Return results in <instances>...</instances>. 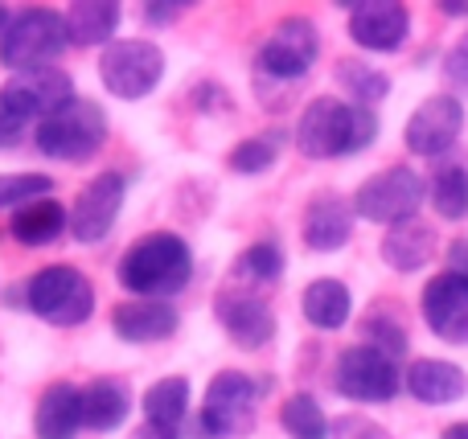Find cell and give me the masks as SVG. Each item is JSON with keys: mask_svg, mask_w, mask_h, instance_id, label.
<instances>
[{"mask_svg": "<svg viewBox=\"0 0 468 439\" xmlns=\"http://www.w3.org/2000/svg\"><path fill=\"white\" fill-rule=\"evenodd\" d=\"M25 308L58 329H70L95 312V287L70 263H49V267L33 271L25 284Z\"/></svg>", "mask_w": 468, "mask_h": 439, "instance_id": "3957f363", "label": "cell"}, {"mask_svg": "<svg viewBox=\"0 0 468 439\" xmlns=\"http://www.w3.org/2000/svg\"><path fill=\"white\" fill-rule=\"evenodd\" d=\"M107 140V115L90 99H70L37 123V148L54 161H90Z\"/></svg>", "mask_w": 468, "mask_h": 439, "instance_id": "5b68a950", "label": "cell"}, {"mask_svg": "<svg viewBox=\"0 0 468 439\" xmlns=\"http://www.w3.org/2000/svg\"><path fill=\"white\" fill-rule=\"evenodd\" d=\"M444 439H468V423H452V427H444Z\"/></svg>", "mask_w": 468, "mask_h": 439, "instance_id": "ab89813d", "label": "cell"}, {"mask_svg": "<svg viewBox=\"0 0 468 439\" xmlns=\"http://www.w3.org/2000/svg\"><path fill=\"white\" fill-rule=\"evenodd\" d=\"M123 193H128L123 172H103V177H95L74 197L70 210H66V218H70L66 230H70L79 243H99L103 235H112L115 218H120V210H123Z\"/></svg>", "mask_w": 468, "mask_h": 439, "instance_id": "7c38bea8", "label": "cell"}, {"mask_svg": "<svg viewBox=\"0 0 468 439\" xmlns=\"http://www.w3.org/2000/svg\"><path fill=\"white\" fill-rule=\"evenodd\" d=\"M255 399L259 386L250 382L239 370H222L214 374V382L206 386V402H202V419L194 432L202 439H230V435H247L255 427Z\"/></svg>", "mask_w": 468, "mask_h": 439, "instance_id": "8992f818", "label": "cell"}, {"mask_svg": "<svg viewBox=\"0 0 468 439\" xmlns=\"http://www.w3.org/2000/svg\"><path fill=\"white\" fill-rule=\"evenodd\" d=\"M54 181L41 172H0V210H21L29 202L49 197Z\"/></svg>", "mask_w": 468, "mask_h": 439, "instance_id": "1f68e13d", "label": "cell"}, {"mask_svg": "<svg viewBox=\"0 0 468 439\" xmlns=\"http://www.w3.org/2000/svg\"><path fill=\"white\" fill-rule=\"evenodd\" d=\"M8 21H13V16H8V8H5V5H0V33H5V29H8Z\"/></svg>", "mask_w": 468, "mask_h": 439, "instance_id": "b9f144b4", "label": "cell"}, {"mask_svg": "<svg viewBox=\"0 0 468 439\" xmlns=\"http://www.w3.org/2000/svg\"><path fill=\"white\" fill-rule=\"evenodd\" d=\"M431 205H436L440 218L456 222L468 214V169L464 164H444V169L431 177Z\"/></svg>", "mask_w": 468, "mask_h": 439, "instance_id": "83f0119b", "label": "cell"}, {"mask_svg": "<svg viewBox=\"0 0 468 439\" xmlns=\"http://www.w3.org/2000/svg\"><path fill=\"white\" fill-rule=\"evenodd\" d=\"M112 329L120 341L153 345L165 341L169 333H177V308H169L161 300H128L112 312Z\"/></svg>", "mask_w": 468, "mask_h": 439, "instance_id": "d6986e66", "label": "cell"}, {"mask_svg": "<svg viewBox=\"0 0 468 439\" xmlns=\"http://www.w3.org/2000/svg\"><path fill=\"white\" fill-rule=\"evenodd\" d=\"M165 74V54L161 46L144 37H123V41H112L99 57V78L103 87L112 90L115 99H144L156 90Z\"/></svg>", "mask_w": 468, "mask_h": 439, "instance_id": "52a82bcc", "label": "cell"}, {"mask_svg": "<svg viewBox=\"0 0 468 439\" xmlns=\"http://www.w3.org/2000/svg\"><path fill=\"white\" fill-rule=\"evenodd\" d=\"M8 107H13L21 120H46L58 107H66L74 99V82L66 70H54V66H41V70H16L13 78L0 90Z\"/></svg>", "mask_w": 468, "mask_h": 439, "instance_id": "8fae6325", "label": "cell"}, {"mask_svg": "<svg viewBox=\"0 0 468 439\" xmlns=\"http://www.w3.org/2000/svg\"><path fill=\"white\" fill-rule=\"evenodd\" d=\"M115 276H120V284L128 292L144 296V300H165V296H177L189 284L194 255H189L186 238L156 230V235H144L140 243H132L123 251Z\"/></svg>", "mask_w": 468, "mask_h": 439, "instance_id": "7a4b0ae2", "label": "cell"}, {"mask_svg": "<svg viewBox=\"0 0 468 439\" xmlns=\"http://www.w3.org/2000/svg\"><path fill=\"white\" fill-rule=\"evenodd\" d=\"M423 320L448 345H468V279L456 271L431 276L423 287Z\"/></svg>", "mask_w": 468, "mask_h": 439, "instance_id": "5bb4252c", "label": "cell"}, {"mask_svg": "<svg viewBox=\"0 0 468 439\" xmlns=\"http://www.w3.org/2000/svg\"><path fill=\"white\" fill-rule=\"evenodd\" d=\"M407 391L415 394L420 402H431V407H440V402H456L468 394V374L456 361H444V358H420L411 370H407Z\"/></svg>", "mask_w": 468, "mask_h": 439, "instance_id": "44dd1931", "label": "cell"}, {"mask_svg": "<svg viewBox=\"0 0 468 439\" xmlns=\"http://www.w3.org/2000/svg\"><path fill=\"white\" fill-rule=\"evenodd\" d=\"M82 427V391L70 382H49L33 411V435L37 439H74Z\"/></svg>", "mask_w": 468, "mask_h": 439, "instance_id": "ac0fdd59", "label": "cell"}, {"mask_svg": "<svg viewBox=\"0 0 468 439\" xmlns=\"http://www.w3.org/2000/svg\"><path fill=\"white\" fill-rule=\"evenodd\" d=\"M70 226V218H66V205L54 202V197H41V202H29L21 205V210L13 214V238L25 246H46L54 243L62 230Z\"/></svg>", "mask_w": 468, "mask_h": 439, "instance_id": "cb8c5ba5", "label": "cell"}, {"mask_svg": "<svg viewBox=\"0 0 468 439\" xmlns=\"http://www.w3.org/2000/svg\"><path fill=\"white\" fill-rule=\"evenodd\" d=\"M66 49H70V37L58 8H21L0 33V62L8 70H41Z\"/></svg>", "mask_w": 468, "mask_h": 439, "instance_id": "277c9868", "label": "cell"}, {"mask_svg": "<svg viewBox=\"0 0 468 439\" xmlns=\"http://www.w3.org/2000/svg\"><path fill=\"white\" fill-rule=\"evenodd\" d=\"M349 37L362 49H374V54H390L407 41L411 33V13L407 5H395V0H366V5H349Z\"/></svg>", "mask_w": 468, "mask_h": 439, "instance_id": "9a60e30c", "label": "cell"}, {"mask_svg": "<svg viewBox=\"0 0 468 439\" xmlns=\"http://www.w3.org/2000/svg\"><path fill=\"white\" fill-rule=\"evenodd\" d=\"M354 235V205L337 193H316L304 214V243L313 251H341Z\"/></svg>", "mask_w": 468, "mask_h": 439, "instance_id": "e0dca14e", "label": "cell"}, {"mask_svg": "<svg viewBox=\"0 0 468 439\" xmlns=\"http://www.w3.org/2000/svg\"><path fill=\"white\" fill-rule=\"evenodd\" d=\"M329 439H390V432L366 415H341L329 423Z\"/></svg>", "mask_w": 468, "mask_h": 439, "instance_id": "836d02e7", "label": "cell"}, {"mask_svg": "<svg viewBox=\"0 0 468 439\" xmlns=\"http://www.w3.org/2000/svg\"><path fill=\"white\" fill-rule=\"evenodd\" d=\"M436 255V235H431L428 222L420 218H407V222H395L382 238V263L390 271H423Z\"/></svg>", "mask_w": 468, "mask_h": 439, "instance_id": "ffe728a7", "label": "cell"}, {"mask_svg": "<svg viewBox=\"0 0 468 439\" xmlns=\"http://www.w3.org/2000/svg\"><path fill=\"white\" fill-rule=\"evenodd\" d=\"M62 21L70 46H103L120 29V5H112V0L107 5L103 0H74L62 13Z\"/></svg>", "mask_w": 468, "mask_h": 439, "instance_id": "7402d4cb", "label": "cell"}, {"mask_svg": "<svg viewBox=\"0 0 468 439\" xmlns=\"http://www.w3.org/2000/svg\"><path fill=\"white\" fill-rule=\"evenodd\" d=\"M337 391L354 402H390L399 394V361L382 358V353L354 345L337 358V374H333Z\"/></svg>", "mask_w": 468, "mask_h": 439, "instance_id": "30bf717a", "label": "cell"}, {"mask_svg": "<svg viewBox=\"0 0 468 439\" xmlns=\"http://www.w3.org/2000/svg\"><path fill=\"white\" fill-rule=\"evenodd\" d=\"M140 407H144V423L177 432L189 415V382L186 378H161V382H153L144 391Z\"/></svg>", "mask_w": 468, "mask_h": 439, "instance_id": "484cf974", "label": "cell"}, {"mask_svg": "<svg viewBox=\"0 0 468 439\" xmlns=\"http://www.w3.org/2000/svg\"><path fill=\"white\" fill-rule=\"evenodd\" d=\"M283 276V251L275 243H255L239 255L234 263V279L247 287H271Z\"/></svg>", "mask_w": 468, "mask_h": 439, "instance_id": "4316f807", "label": "cell"}, {"mask_svg": "<svg viewBox=\"0 0 468 439\" xmlns=\"http://www.w3.org/2000/svg\"><path fill=\"white\" fill-rule=\"evenodd\" d=\"M214 312H218L222 329L239 350H263L267 341L275 337V317L259 296H247V292H222L214 300Z\"/></svg>", "mask_w": 468, "mask_h": 439, "instance_id": "2e32d148", "label": "cell"}, {"mask_svg": "<svg viewBox=\"0 0 468 439\" xmlns=\"http://www.w3.org/2000/svg\"><path fill=\"white\" fill-rule=\"evenodd\" d=\"M132 439H177V432H165V427H153V423H140Z\"/></svg>", "mask_w": 468, "mask_h": 439, "instance_id": "f35d334b", "label": "cell"}, {"mask_svg": "<svg viewBox=\"0 0 468 439\" xmlns=\"http://www.w3.org/2000/svg\"><path fill=\"white\" fill-rule=\"evenodd\" d=\"M444 13H448V16H464L468 5H444Z\"/></svg>", "mask_w": 468, "mask_h": 439, "instance_id": "60d3db41", "label": "cell"}, {"mask_svg": "<svg viewBox=\"0 0 468 439\" xmlns=\"http://www.w3.org/2000/svg\"><path fill=\"white\" fill-rule=\"evenodd\" d=\"M423 202V177L407 164H395V169H382L366 181L354 193V214L366 222H382V226H395V222L415 218Z\"/></svg>", "mask_w": 468, "mask_h": 439, "instance_id": "ba28073f", "label": "cell"}, {"mask_svg": "<svg viewBox=\"0 0 468 439\" xmlns=\"http://www.w3.org/2000/svg\"><path fill=\"white\" fill-rule=\"evenodd\" d=\"M349 308H354V296L341 279H316V284L304 287V317L313 329H341L349 320Z\"/></svg>", "mask_w": 468, "mask_h": 439, "instance_id": "d4e9b609", "label": "cell"}, {"mask_svg": "<svg viewBox=\"0 0 468 439\" xmlns=\"http://www.w3.org/2000/svg\"><path fill=\"white\" fill-rule=\"evenodd\" d=\"M321 54V33L308 16H288V21L275 25V33L263 41L259 49V70L267 78H280V82H296L308 74V66L316 62Z\"/></svg>", "mask_w": 468, "mask_h": 439, "instance_id": "9c48e42d", "label": "cell"}, {"mask_svg": "<svg viewBox=\"0 0 468 439\" xmlns=\"http://www.w3.org/2000/svg\"><path fill=\"white\" fill-rule=\"evenodd\" d=\"M21 128H25V120L13 111V107L5 103V99H0V148H8V144H13V140L21 136Z\"/></svg>", "mask_w": 468, "mask_h": 439, "instance_id": "d590c367", "label": "cell"}, {"mask_svg": "<svg viewBox=\"0 0 468 439\" xmlns=\"http://www.w3.org/2000/svg\"><path fill=\"white\" fill-rule=\"evenodd\" d=\"M186 8L189 5H161V0H153V5H144V21L148 25H169V21H177Z\"/></svg>", "mask_w": 468, "mask_h": 439, "instance_id": "8d00e7d4", "label": "cell"}, {"mask_svg": "<svg viewBox=\"0 0 468 439\" xmlns=\"http://www.w3.org/2000/svg\"><path fill=\"white\" fill-rule=\"evenodd\" d=\"M132 399L115 378H95L82 386V427L90 432H115L128 419Z\"/></svg>", "mask_w": 468, "mask_h": 439, "instance_id": "603a6c76", "label": "cell"}, {"mask_svg": "<svg viewBox=\"0 0 468 439\" xmlns=\"http://www.w3.org/2000/svg\"><path fill=\"white\" fill-rule=\"evenodd\" d=\"M275 156H280V131H271V136H250L230 152V169L234 172H263L275 164Z\"/></svg>", "mask_w": 468, "mask_h": 439, "instance_id": "d6a6232c", "label": "cell"}, {"mask_svg": "<svg viewBox=\"0 0 468 439\" xmlns=\"http://www.w3.org/2000/svg\"><path fill=\"white\" fill-rule=\"evenodd\" d=\"M444 74H448L452 82H461V87L468 82V41H461V46H452V54L444 57Z\"/></svg>", "mask_w": 468, "mask_h": 439, "instance_id": "e575fe53", "label": "cell"}, {"mask_svg": "<svg viewBox=\"0 0 468 439\" xmlns=\"http://www.w3.org/2000/svg\"><path fill=\"white\" fill-rule=\"evenodd\" d=\"M362 345L374 353H382V358L399 361L407 353V329L399 325L390 312H374V317L362 325Z\"/></svg>", "mask_w": 468, "mask_h": 439, "instance_id": "4dcf8cb0", "label": "cell"}, {"mask_svg": "<svg viewBox=\"0 0 468 439\" xmlns=\"http://www.w3.org/2000/svg\"><path fill=\"white\" fill-rule=\"evenodd\" d=\"M464 131V107L461 99L452 95H431L423 99L420 107H415V115L407 120V148H411L415 156H444L448 148L461 140Z\"/></svg>", "mask_w": 468, "mask_h": 439, "instance_id": "4fadbf2b", "label": "cell"}, {"mask_svg": "<svg viewBox=\"0 0 468 439\" xmlns=\"http://www.w3.org/2000/svg\"><path fill=\"white\" fill-rule=\"evenodd\" d=\"M337 78H341V87L357 99V107L378 103V99L390 90L387 74L374 70V66H366V62H357V57H341V62H337Z\"/></svg>", "mask_w": 468, "mask_h": 439, "instance_id": "f546056e", "label": "cell"}, {"mask_svg": "<svg viewBox=\"0 0 468 439\" xmlns=\"http://www.w3.org/2000/svg\"><path fill=\"white\" fill-rule=\"evenodd\" d=\"M378 136V115L370 107L341 103L333 95H321L300 111L296 123V148L313 161H329V156L362 152Z\"/></svg>", "mask_w": 468, "mask_h": 439, "instance_id": "6da1fadb", "label": "cell"}, {"mask_svg": "<svg viewBox=\"0 0 468 439\" xmlns=\"http://www.w3.org/2000/svg\"><path fill=\"white\" fill-rule=\"evenodd\" d=\"M280 423L292 439H329V419L313 394H292L280 411Z\"/></svg>", "mask_w": 468, "mask_h": 439, "instance_id": "f1b7e54d", "label": "cell"}, {"mask_svg": "<svg viewBox=\"0 0 468 439\" xmlns=\"http://www.w3.org/2000/svg\"><path fill=\"white\" fill-rule=\"evenodd\" d=\"M448 259H452V271H456V276H464V279H468V243H464V238H461V243H452Z\"/></svg>", "mask_w": 468, "mask_h": 439, "instance_id": "74e56055", "label": "cell"}]
</instances>
